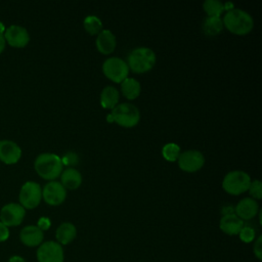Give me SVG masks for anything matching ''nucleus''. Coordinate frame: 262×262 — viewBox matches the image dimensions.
I'll list each match as a JSON object with an SVG mask.
<instances>
[{
  "instance_id": "36",
  "label": "nucleus",
  "mask_w": 262,
  "mask_h": 262,
  "mask_svg": "<svg viewBox=\"0 0 262 262\" xmlns=\"http://www.w3.org/2000/svg\"><path fill=\"white\" fill-rule=\"evenodd\" d=\"M106 120H107V122H110V123H113V118H112V116L108 114L107 115V117H106Z\"/></svg>"
},
{
  "instance_id": "17",
  "label": "nucleus",
  "mask_w": 262,
  "mask_h": 262,
  "mask_svg": "<svg viewBox=\"0 0 262 262\" xmlns=\"http://www.w3.org/2000/svg\"><path fill=\"white\" fill-rule=\"evenodd\" d=\"M95 45L102 54H111L117 45L116 37L110 30H102L96 37Z\"/></svg>"
},
{
  "instance_id": "13",
  "label": "nucleus",
  "mask_w": 262,
  "mask_h": 262,
  "mask_svg": "<svg viewBox=\"0 0 262 262\" xmlns=\"http://www.w3.org/2000/svg\"><path fill=\"white\" fill-rule=\"evenodd\" d=\"M21 148L19 145L9 139L0 140V161L6 165H12L19 161Z\"/></svg>"
},
{
  "instance_id": "16",
  "label": "nucleus",
  "mask_w": 262,
  "mask_h": 262,
  "mask_svg": "<svg viewBox=\"0 0 262 262\" xmlns=\"http://www.w3.org/2000/svg\"><path fill=\"white\" fill-rule=\"evenodd\" d=\"M244 226V221L235 214L224 215L219 221V228L228 235H237Z\"/></svg>"
},
{
  "instance_id": "19",
  "label": "nucleus",
  "mask_w": 262,
  "mask_h": 262,
  "mask_svg": "<svg viewBox=\"0 0 262 262\" xmlns=\"http://www.w3.org/2000/svg\"><path fill=\"white\" fill-rule=\"evenodd\" d=\"M61 184L66 189L75 190L82 184V175L75 168H68L60 174Z\"/></svg>"
},
{
  "instance_id": "29",
  "label": "nucleus",
  "mask_w": 262,
  "mask_h": 262,
  "mask_svg": "<svg viewBox=\"0 0 262 262\" xmlns=\"http://www.w3.org/2000/svg\"><path fill=\"white\" fill-rule=\"evenodd\" d=\"M254 255L258 260H262V235H259L254 243Z\"/></svg>"
},
{
  "instance_id": "33",
  "label": "nucleus",
  "mask_w": 262,
  "mask_h": 262,
  "mask_svg": "<svg viewBox=\"0 0 262 262\" xmlns=\"http://www.w3.org/2000/svg\"><path fill=\"white\" fill-rule=\"evenodd\" d=\"M7 262H27L26 259L19 255H13L11 256Z\"/></svg>"
},
{
  "instance_id": "5",
  "label": "nucleus",
  "mask_w": 262,
  "mask_h": 262,
  "mask_svg": "<svg viewBox=\"0 0 262 262\" xmlns=\"http://www.w3.org/2000/svg\"><path fill=\"white\" fill-rule=\"evenodd\" d=\"M251 177L248 173L242 170L228 172L222 181V188L229 194L238 195L249 189Z\"/></svg>"
},
{
  "instance_id": "35",
  "label": "nucleus",
  "mask_w": 262,
  "mask_h": 262,
  "mask_svg": "<svg viewBox=\"0 0 262 262\" xmlns=\"http://www.w3.org/2000/svg\"><path fill=\"white\" fill-rule=\"evenodd\" d=\"M223 5H224V10H227V11L234 8L233 3H231V2H225V3H223Z\"/></svg>"
},
{
  "instance_id": "1",
  "label": "nucleus",
  "mask_w": 262,
  "mask_h": 262,
  "mask_svg": "<svg viewBox=\"0 0 262 262\" xmlns=\"http://www.w3.org/2000/svg\"><path fill=\"white\" fill-rule=\"evenodd\" d=\"M223 27L230 33L238 36L249 34L254 28L253 17L245 10L233 8L225 13L222 19Z\"/></svg>"
},
{
  "instance_id": "21",
  "label": "nucleus",
  "mask_w": 262,
  "mask_h": 262,
  "mask_svg": "<svg viewBox=\"0 0 262 262\" xmlns=\"http://www.w3.org/2000/svg\"><path fill=\"white\" fill-rule=\"evenodd\" d=\"M119 102V92L113 86H106L100 93V105L106 110H113Z\"/></svg>"
},
{
  "instance_id": "14",
  "label": "nucleus",
  "mask_w": 262,
  "mask_h": 262,
  "mask_svg": "<svg viewBox=\"0 0 262 262\" xmlns=\"http://www.w3.org/2000/svg\"><path fill=\"white\" fill-rule=\"evenodd\" d=\"M19 239L27 247H39L43 243L44 232L37 225H27L21 228Z\"/></svg>"
},
{
  "instance_id": "26",
  "label": "nucleus",
  "mask_w": 262,
  "mask_h": 262,
  "mask_svg": "<svg viewBox=\"0 0 262 262\" xmlns=\"http://www.w3.org/2000/svg\"><path fill=\"white\" fill-rule=\"evenodd\" d=\"M238 236L241 238L242 242L246 243V244H249V243H252L255 241V237H256V232L254 230V228H252L251 226H244L239 233H238Z\"/></svg>"
},
{
  "instance_id": "27",
  "label": "nucleus",
  "mask_w": 262,
  "mask_h": 262,
  "mask_svg": "<svg viewBox=\"0 0 262 262\" xmlns=\"http://www.w3.org/2000/svg\"><path fill=\"white\" fill-rule=\"evenodd\" d=\"M249 192L254 200H260L262 198V183L260 180L255 179L254 181H251L249 186Z\"/></svg>"
},
{
  "instance_id": "2",
  "label": "nucleus",
  "mask_w": 262,
  "mask_h": 262,
  "mask_svg": "<svg viewBox=\"0 0 262 262\" xmlns=\"http://www.w3.org/2000/svg\"><path fill=\"white\" fill-rule=\"evenodd\" d=\"M62 167L60 158L52 152L40 154L34 162V168L37 174L41 178L51 181L61 174Z\"/></svg>"
},
{
  "instance_id": "7",
  "label": "nucleus",
  "mask_w": 262,
  "mask_h": 262,
  "mask_svg": "<svg viewBox=\"0 0 262 262\" xmlns=\"http://www.w3.org/2000/svg\"><path fill=\"white\" fill-rule=\"evenodd\" d=\"M18 200V204L25 209L32 210L37 208L42 200V188L40 184L34 181L25 182L20 187Z\"/></svg>"
},
{
  "instance_id": "28",
  "label": "nucleus",
  "mask_w": 262,
  "mask_h": 262,
  "mask_svg": "<svg viewBox=\"0 0 262 262\" xmlns=\"http://www.w3.org/2000/svg\"><path fill=\"white\" fill-rule=\"evenodd\" d=\"M61 160V163L62 165L64 166H68V167H71V166H75L79 163V157L76 152L74 151H69V152H66L63 155L62 158H60Z\"/></svg>"
},
{
  "instance_id": "30",
  "label": "nucleus",
  "mask_w": 262,
  "mask_h": 262,
  "mask_svg": "<svg viewBox=\"0 0 262 262\" xmlns=\"http://www.w3.org/2000/svg\"><path fill=\"white\" fill-rule=\"evenodd\" d=\"M37 226H38L42 231L49 229V227L51 226L50 219H49V218H47V217H41V218L38 220Z\"/></svg>"
},
{
  "instance_id": "31",
  "label": "nucleus",
  "mask_w": 262,
  "mask_h": 262,
  "mask_svg": "<svg viewBox=\"0 0 262 262\" xmlns=\"http://www.w3.org/2000/svg\"><path fill=\"white\" fill-rule=\"evenodd\" d=\"M9 237V228L0 222V243L7 241Z\"/></svg>"
},
{
  "instance_id": "32",
  "label": "nucleus",
  "mask_w": 262,
  "mask_h": 262,
  "mask_svg": "<svg viewBox=\"0 0 262 262\" xmlns=\"http://www.w3.org/2000/svg\"><path fill=\"white\" fill-rule=\"evenodd\" d=\"M223 216L224 215H229V214H234V208L231 207V206H225L222 208L221 210Z\"/></svg>"
},
{
  "instance_id": "8",
  "label": "nucleus",
  "mask_w": 262,
  "mask_h": 262,
  "mask_svg": "<svg viewBox=\"0 0 262 262\" xmlns=\"http://www.w3.org/2000/svg\"><path fill=\"white\" fill-rule=\"evenodd\" d=\"M36 257L38 262H63L64 252L57 242L47 241L38 247Z\"/></svg>"
},
{
  "instance_id": "15",
  "label": "nucleus",
  "mask_w": 262,
  "mask_h": 262,
  "mask_svg": "<svg viewBox=\"0 0 262 262\" xmlns=\"http://www.w3.org/2000/svg\"><path fill=\"white\" fill-rule=\"evenodd\" d=\"M259 212V205L256 200L252 198H245L241 200L234 207V214L244 220H250L254 218Z\"/></svg>"
},
{
  "instance_id": "37",
  "label": "nucleus",
  "mask_w": 262,
  "mask_h": 262,
  "mask_svg": "<svg viewBox=\"0 0 262 262\" xmlns=\"http://www.w3.org/2000/svg\"><path fill=\"white\" fill-rule=\"evenodd\" d=\"M3 32H4V27H3V25L0 23V33L3 34Z\"/></svg>"
},
{
  "instance_id": "10",
  "label": "nucleus",
  "mask_w": 262,
  "mask_h": 262,
  "mask_svg": "<svg viewBox=\"0 0 262 262\" xmlns=\"http://www.w3.org/2000/svg\"><path fill=\"white\" fill-rule=\"evenodd\" d=\"M178 167L188 173H194L201 170L205 164V157L200 150L190 149L180 152L178 160Z\"/></svg>"
},
{
  "instance_id": "9",
  "label": "nucleus",
  "mask_w": 262,
  "mask_h": 262,
  "mask_svg": "<svg viewBox=\"0 0 262 262\" xmlns=\"http://www.w3.org/2000/svg\"><path fill=\"white\" fill-rule=\"evenodd\" d=\"M26 216V209L18 203H9L0 210V222L7 227L20 225Z\"/></svg>"
},
{
  "instance_id": "25",
  "label": "nucleus",
  "mask_w": 262,
  "mask_h": 262,
  "mask_svg": "<svg viewBox=\"0 0 262 262\" xmlns=\"http://www.w3.org/2000/svg\"><path fill=\"white\" fill-rule=\"evenodd\" d=\"M179 155H180V147H179L178 144H176L174 142L166 143L162 147V156L168 162L177 161Z\"/></svg>"
},
{
  "instance_id": "34",
  "label": "nucleus",
  "mask_w": 262,
  "mask_h": 262,
  "mask_svg": "<svg viewBox=\"0 0 262 262\" xmlns=\"http://www.w3.org/2000/svg\"><path fill=\"white\" fill-rule=\"evenodd\" d=\"M5 45H6V41L4 39V35L2 33H0V53L4 50Z\"/></svg>"
},
{
  "instance_id": "4",
  "label": "nucleus",
  "mask_w": 262,
  "mask_h": 262,
  "mask_svg": "<svg viewBox=\"0 0 262 262\" xmlns=\"http://www.w3.org/2000/svg\"><path fill=\"white\" fill-rule=\"evenodd\" d=\"M113 118V122L124 128H132L136 126L140 121V112L132 103L123 102L117 104L110 114Z\"/></svg>"
},
{
  "instance_id": "18",
  "label": "nucleus",
  "mask_w": 262,
  "mask_h": 262,
  "mask_svg": "<svg viewBox=\"0 0 262 262\" xmlns=\"http://www.w3.org/2000/svg\"><path fill=\"white\" fill-rule=\"evenodd\" d=\"M77 236V228L71 222H62L55 231L56 242L61 245L71 244Z\"/></svg>"
},
{
  "instance_id": "20",
  "label": "nucleus",
  "mask_w": 262,
  "mask_h": 262,
  "mask_svg": "<svg viewBox=\"0 0 262 262\" xmlns=\"http://www.w3.org/2000/svg\"><path fill=\"white\" fill-rule=\"evenodd\" d=\"M121 90H122L123 95L127 99L134 100L139 96V94L141 92V85L136 79L127 77L121 83Z\"/></svg>"
},
{
  "instance_id": "23",
  "label": "nucleus",
  "mask_w": 262,
  "mask_h": 262,
  "mask_svg": "<svg viewBox=\"0 0 262 262\" xmlns=\"http://www.w3.org/2000/svg\"><path fill=\"white\" fill-rule=\"evenodd\" d=\"M83 26L90 35H98L102 31V21L96 15H87L83 20Z\"/></svg>"
},
{
  "instance_id": "11",
  "label": "nucleus",
  "mask_w": 262,
  "mask_h": 262,
  "mask_svg": "<svg viewBox=\"0 0 262 262\" xmlns=\"http://www.w3.org/2000/svg\"><path fill=\"white\" fill-rule=\"evenodd\" d=\"M67 189L58 181H49L42 188V199L50 206H58L64 202Z\"/></svg>"
},
{
  "instance_id": "24",
  "label": "nucleus",
  "mask_w": 262,
  "mask_h": 262,
  "mask_svg": "<svg viewBox=\"0 0 262 262\" xmlns=\"http://www.w3.org/2000/svg\"><path fill=\"white\" fill-rule=\"evenodd\" d=\"M204 11L211 17H220L224 11V5L218 0H207L203 3Z\"/></svg>"
},
{
  "instance_id": "22",
  "label": "nucleus",
  "mask_w": 262,
  "mask_h": 262,
  "mask_svg": "<svg viewBox=\"0 0 262 262\" xmlns=\"http://www.w3.org/2000/svg\"><path fill=\"white\" fill-rule=\"evenodd\" d=\"M202 29L205 35L207 36H216L221 33L223 30V23L220 17H211L207 16L202 25Z\"/></svg>"
},
{
  "instance_id": "3",
  "label": "nucleus",
  "mask_w": 262,
  "mask_h": 262,
  "mask_svg": "<svg viewBox=\"0 0 262 262\" xmlns=\"http://www.w3.org/2000/svg\"><path fill=\"white\" fill-rule=\"evenodd\" d=\"M157 56L152 49L148 47H137L133 49L127 57L129 70L136 74H143L150 71L156 64Z\"/></svg>"
},
{
  "instance_id": "12",
  "label": "nucleus",
  "mask_w": 262,
  "mask_h": 262,
  "mask_svg": "<svg viewBox=\"0 0 262 262\" xmlns=\"http://www.w3.org/2000/svg\"><path fill=\"white\" fill-rule=\"evenodd\" d=\"M3 35L6 43L15 48H23L27 46L30 41L28 30L18 25L9 26Z\"/></svg>"
},
{
  "instance_id": "6",
  "label": "nucleus",
  "mask_w": 262,
  "mask_h": 262,
  "mask_svg": "<svg viewBox=\"0 0 262 262\" xmlns=\"http://www.w3.org/2000/svg\"><path fill=\"white\" fill-rule=\"evenodd\" d=\"M104 76L115 83H122L129 74V68L125 60L120 57H108L102 63Z\"/></svg>"
}]
</instances>
